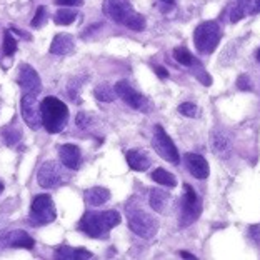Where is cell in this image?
<instances>
[{"label": "cell", "instance_id": "cell-25", "mask_svg": "<svg viewBox=\"0 0 260 260\" xmlns=\"http://www.w3.org/2000/svg\"><path fill=\"white\" fill-rule=\"evenodd\" d=\"M77 19V12L72 10V9H58L57 10V14L54 17V20L57 25H70L74 20Z\"/></svg>", "mask_w": 260, "mask_h": 260}, {"label": "cell", "instance_id": "cell-33", "mask_svg": "<svg viewBox=\"0 0 260 260\" xmlns=\"http://www.w3.org/2000/svg\"><path fill=\"white\" fill-rule=\"evenodd\" d=\"M55 4L60 7H80L84 0H55Z\"/></svg>", "mask_w": 260, "mask_h": 260}, {"label": "cell", "instance_id": "cell-17", "mask_svg": "<svg viewBox=\"0 0 260 260\" xmlns=\"http://www.w3.org/2000/svg\"><path fill=\"white\" fill-rule=\"evenodd\" d=\"M125 158H127V164H128V167L132 169V170H137V172H144V170H147L150 167V158L149 155H147L145 152H142V150H137V149H134V150H128L125 153Z\"/></svg>", "mask_w": 260, "mask_h": 260}, {"label": "cell", "instance_id": "cell-34", "mask_svg": "<svg viewBox=\"0 0 260 260\" xmlns=\"http://www.w3.org/2000/svg\"><path fill=\"white\" fill-rule=\"evenodd\" d=\"M87 123H88V120H87L85 114H79V115H77V125H80L82 128H85Z\"/></svg>", "mask_w": 260, "mask_h": 260}, {"label": "cell", "instance_id": "cell-40", "mask_svg": "<svg viewBox=\"0 0 260 260\" xmlns=\"http://www.w3.org/2000/svg\"><path fill=\"white\" fill-rule=\"evenodd\" d=\"M2 188H4V184H2V182H0V190H2Z\"/></svg>", "mask_w": 260, "mask_h": 260}, {"label": "cell", "instance_id": "cell-36", "mask_svg": "<svg viewBox=\"0 0 260 260\" xmlns=\"http://www.w3.org/2000/svg\"><path fill=\"white\" fill-rule=\"evenodd\" d=\"M180 257H184V258H195V255H192V253H188V252H180Z\"/></svg>", "mask_w": 260, "mask_h": 260}, {"label": "cell", "instance_id": "cell-19", "mask_svg": "<svg viewBox=\"0 0 260 260\" xmlns=\"http://www.w3.org/2000/svg\"><path fill=\"white\" fill-rule=\"evenodd\" d=\"M85 200L88 205L100 207L107 202V200H110V192L104 187H92L85 190Z\"/></svg>", "mask_w": 260, "mask_h": 260}, {"label": "cell", "instance_id": "cell-29", "mask_svg": "<svg viewBox=\"0 0 260 260\" xmlns=\"http://www.w3.org/2000/svg\"><path fill=\"white\" fill-rule=\"evenodd\" d=\"M20 137H22V132L19 130V127H14V128L7 127L4 130V139L9 145H15L17 142L20 140Z\"/></svg>", "mask_w": 260, "mask_h": 260}, {"label": "cell", "instance_id": "cell-8", "mask_svg": "<svg viewBox=\"0 0 260 260\" xmlns=\"http://www.w3.org/2000/svg\"><path fill=\"white\" fill-rule=\"evenodd\" d=\"M22 117L28 127L32 130H39L42 125V117H40V105L37 95L34 93H23L22 102H20Z\"/></svg>", "mask_w": 260, "mask_h": 260}, {"label": "cell", "instance_id": "cell-20", "mask_svg": "<svg viewBox=\"0 0 260 260\" xmlns=\"http://www.w3.org/2000/svg\"><path fill=\"white\" fill-rule=\"evenodd\" d=\"M149 204L150 207L155 212H162L165 207H167L169 204V200H170V195L162 190V188H150V192H149Z\"/></svg>", "mask_w": 260, "mask_h": 260}, {"label": "cell", "instance_id": "cell-21", "mask_svg": "<svg viewBox=\"0 0 260 260\" xmlns=\"http://www.w3.org/2000/svg\"><path fill=\"white\" fill-rule=\"evenodd\" d=\"M252 10V5L249 4V0H235L230 5V22L237 23Z\"/></svg>", "mask_w": 260, "mask_h": 260}, {"label": "cell", "instance_id": "cell-37", "mask_svg": "<svg viewBox=\"0 0 260 260\" xmlns=\"http://www.w3.org/2000/svg\"><path fill=\"white\" fill-rule=\"evenodd\" d=\"M253 7H255L260 12V0H253Z\"/></svg>", "mask_w": 260, "mask_h": 260}, {"label": "cell", "instance_id": "cell-22", "mask_svg": "<svg viewBox=\"0 0 260 260\" xmlns=\"http://www.w3.org/2000/svg\"><path fill=\"white\" fill-rule=\"evenodd\" d=\"M57 257L58 258H74V260H79V258H92L93 255L88 250L85 249H72V247H60L57 250Z\"/></svg>", "mask_w": 260, "mask_h": 260}, {"label": "cell", "instance_id": "cell-6", "mask_svg": "<svg viewBox=\"0 0 260 260\" xmlns=\"http://www.w3.org/2000/svg\"><path fill=\"white\" fill-rule=\"evenodd\" d=\"M152 147L164 160H167L170 164H179L180 160L179 150H177L172 139L169 137V134L165 132L162 125L155 127V132H153V139H152Z\"/></svg>", "mask_w": 260, "mask_h": 260}, {"label": "cell", "instance_id": "cell-9", "mask_svg": "<svg viewBox=\"0 0 260 260\" xmlns=\"http://www.w3.org/2000/svg\"><path fill=\"white\" fill-rule=\"evenodd\" d=\"M184 202H182V217H180V222L182 225H188L192 223L195 218L200 215V200L197 197V192L193 190L190 185H184Z\"/></svg>", "mask_w": 260, "mask_h": 260}, {"label": "cell", "instance_id": "cell-16", "mask_svg": "<svg viewBox=\"0 0 260 260\" xmlns=\"http://www.w3.org/2000/svg\"><path fill=\"white\" fill-rule=\"evenodd\" d=\"M74 37L69 34H58L50 44V54L54 55H67L74 50Z\"/></svg>", "mask_w": 260, "mask_h": 260}, {"label": "cell", "instance_id": "cell-10", "mask_svg": "<svg viewBox=\"0 0 260 260\" xmlns=\"http://www.w3.org/2000/svg\"><path fill=\"white\" fill-rule=\"evenodd\" d=\"M102 9L104 14L117 23H125L128 17L134 14V9L128 0H105Z\"/></svg>", "mask_w": 260, "mask_h": 260}, {"label": "cell", "instance_id": "cell-15", "mask_svg": "<svg viewBox=\"0 0 260 260\" xmlns=\"http://www.w3.org/2000/svg\"><path fill=\"white\" fill-rule=\"evenodd\" d=\"M210 147H212V150L222 158H227L230 155V152H232V142H230V139L223 132H220V130L212 132Z\"/></svg>", "mask_w": 260, "mask_h": 260}, {"label": "cell", "instance_id": "cell-27", "mask_svg": "<svg viewBox=\"0 0 260 260\" xmlns=\"http://www.w3.org/2000/svg\"><path fill=\"white\" fill-rule=\"evenodd\" d=\"M174 57L175 60L179 62L180 65H187V67H190V65H193V55L188 52L187 49H184V47H179V49L174 50Z\"/></svg>", "mask_w": 260, "mask_h": 260}, {"label": "cell", "instance_id": "cell-32", "mask_svg": "<svg viewBox=\"0 0 260 260\" xmlns=\"http://www.w3.org/2000/svg\"><path fill=\"white\" fill-rule=\"evenodd\" d=\"M237 87L240 90H250L252 88V84H250V79L249 75H240L239 80H237Z\"/></svg>", "mask_w": 260, "mask_h": 260}, {"label": "cell", "instance_id": "cell-2", "mask_svg": "<svg viewBox=\"0 0 260 260\" xmlns=\"http://www.w3.org/2000/svg\"><path fill=\"white\" fill-rule=\"evenodd\" d=\"M42 125L49 134H58L69 120V109L57 97H45L40 104Z\"/></svg>", "mask_w": 260, "mask_h": 260}, {"label": "cell", "instance_id": "cell-5", "mask_svg": "<svg viewBox=\"0 0 260 260\" xmlns=\"http://www.w3.org/2000/svg\"><path fill=\"white\" fill-rule=\"evenodd\" d=\"M55 220V205L50 195H37L30 207L32 225H49Z\"/></svg>", "mask_w": 260, "mask_h": 260}, {"label": "cell", "instance_id": "cell-18", "mask_svg": "<svg viewBox=\"0 0 260 260\" xmlns=\"http://www.w3.org/2000/svg\"><path fill=\"white\" fill-rule=\"evenodd\" d=\"M5 244L9 247H14V249H34L35 242L32 237H28L27 232H23V230H14L12 234L7 235V240H5Z\"/></svg>", "mask_w": 260, "mask_h": 260}, {"label": "cell", "instance_id": "cell-1", "mask_svg": "<svg viewBox=\"0 0 260 260\" xmlns=\"http://www.w3.org/2000/svg\"><path fill=\"white\" fill-rule=\"evenodd\" d=\"M120 223V214L115 210H105V212H87L80 218L79 229L88 237L102 239L105 237L114 227Z\"/></svg>", "mask_w": 260, "mask_h": 260}, {"label": "cell", "instance_id": "cell-12", "mask_svg": "<svg viewBox=\"0 0 260 260\" xmlns=\"http://www.w3.org/2000/svg\"><path fill=\"white\" fill-rule=\"evenodd\" d=\"M115 92H117V97H120L123 102H125L128 107H132V109H144L145 107V104H147V100L144 95H140V93L135 90V88L128 84L127 80H120V82H117L115 84Z\"/></svg>", "mask_w": 260, "mask_h": 260}, {"label": "cell", "instance_id": "cell-13", "mask_svg": "<svg viewBox=\"0 0 260 260\" xmlns=\"http://www.w3.org/2000/svg\"><path fill=\"white\" fill-rule=\"evenodd\" d=\"M58 155H60V160H62L65 169L77 170L80 167L82 153H80V149L77 145H74V144L60 145V149H58Z\"/></svg>", "mask_w": 260, "mask_h": 260}, {"label": "cell", "instance_id": "cell-24", "mask_svg": "<svg viewBox=\"0 0 260 260\" xmlns=\"http://www.w3.org/2000/svg\"><path fill=\"white\" fill-rule=\"evenodd\" d=\"M93 95H95L97 100H100V102H114V100L117 99V92H115V88H112L110 85L107 84H102V85H99L95 88V92H93Z\"/></svg>", "mask_w": 260, "mask_h": 260}, {"label": "cell", "instance_id": "cell-7", "mask_svg": "<svg viewBox=\"0 0 260 260\" xmlns=\"http://www.w3.org/2000/svg\"><path fill=\"white\" fill-rule=\"evenodd\" d=\"M37 180H39L40 187L55 188V187L62 185L65 182L63 169L55 160H47V162H44L42 165H40V169L37 172Z\"/></svg>", "mask_w": 260, "mask_h": 260}, {"label": "cell", "instance_id": "cell-26", "mask_svg": "<svg viewBox=\"0 0 260 260\" xmlns=\"http://www.w3.org/2000/svg\"><path fill=\"white\" fill-rule=\"evenodd\" d=\"M123 25L128 27L130 30L140 32V30H144V28H145V19H144V15H140V14H137V12H134V14L127 19V22L123 23Z\"/></svg>", "mask_w": 260, "mask_h": 260}, {"label": "cell", "instance_id": "cell-23", "mask_svg": "<svg viewBox=\"0 0 260 260\" xmlns=\"http://www.w3.org/2000/svg\"><path fill=\"white\" fill-rule=\"evenodd\" d=\"M152 179H153V182H157V184L165 185V187H175L177 185L175 175H172V174L167 172V170H164V169L153 170V172H152Z\"/></svg>", "mask_w": 260, "mask_h": 260}, {"label": "cell", "instance_id": "cell-11", "mask_svg": "<svg viewBox=\"0 0 260 260\" xmlns=\"http://www.w3.org/2000/svg\"><path fill=\"white\" fill-rule=\"evenodd\" d=\"M19 85L23 88L25 93H34V95H39L40 90H42V82H40V77L35 72V69L32 65H27V63L20 65Z\"/></svg>", "mask_w": 260, "mask_h": 260}, {"label": "cell", "instance_id": "cell-4", "mask_svg": "<svg viewBox=\"0 0 260 260\" xmlns=\"http://www.w3.org/2000/svg\"><path fill=\"white\" fill-rule=\"evenodd\" d=\"M127 220L130 230L139 235L142 239H152L157 234L158 223L150 214L140 210V209H128L127 210Z\"/></svg>", "mask_w": 260, "mask_h": 260}, {"label": "cell", "instance_id": "cell-38", "mask_svg": "<svg viewBox=\"0 0 260 260\" xmlns=\"http://www.w3.org/2000/svg\"><path fill=\"white\" fill-rule=\"evenodd\" d=\"M160 2H164V4H174L175 0H160Z\"/></svg>", "mask_w": 260, "mask_h": 260}, {"label": "cell", "instance_id": "cell-3", "mask_svg": "<svg viewBox=\"0 0 260 260\" xmlns=\"http://www.w3.org/2000/svg\"><path fill=\"white\" fill-rule=\"evenodd\" d=\"M220 35H222V32H220V27H218L217 22L209 20V22L200 23L193 32L195 47H197V50L200 54L209 55L217 49L218 42H220Z\"/></svg>", "mask_w": 260, "mask_h": 260}, {"label": "cell", "instance_id": "cell-31", "mask_svg": "<svg viewBox=\"0 0 260 260\" xmlns=\"http://www.w3.org/2000/svg\"><path fill=\"white\" fill-rule=\"evenodd\" d=\"M45 19H47V9L44 7V5H40V7L37 9V12H35V17L32 19V27L40 28L44 25Z\"/></svg>", "mask_w": 260, "mask_h": 260}, {"label": "cell", "instance_id": "cell-39", "mask_svg": "<svg viewBox=\"0 0 260 260\" xmlns=\"http://www.w3.org/2000/svg\"><path fill=\"white\" fill-rule=\"evenodd\" d=\"M257 60H258V62H260V50H258V52H257Z\"/></svg>", "mask_w": 260, "mask_h": 260}, {"label": "cell", "instance_id": "cell-14", "mask_svg": "<svg viewBox=\"0 0 260 260\" xmlns=\"http://www.w3.org/2000/svg\"><path fill=\"white\" fill-rule=\"evenodd\" d=\"M185 164H187V169L188 172H190L195 179L202 180V179H207L209 177V164H207V160L199 155V153H187L185 155Z\"/></svg>", "mask_w": 260, "mask_h": 260}, {"label": "cell", "instance_id": "cell-28", "mask_svg": "<svg viewBox=\"0 0 260 260\" xmlns=\"http://www.w3.org/2000/svg\"><path fill=\"white\" fill-rule=\"evenodd\" d=\"M2 49H4V54L5 55H14L15 52H17V40L12 37V34L10 32H5L4 35V45H2Z\"/></svg>", "mask_w": 260, "mask_h": 260}, {"label": "cell", "instance_id": "cell-30", "mask_svg": "<svg viewBox=\"0 0 260 260\" xmlns=\"http://www.w3.org/2000/svg\"><path fill=\"white\" fill-rule=\"evenodd\" d=\"M179 112L185 117H192V119L199 117V107L192 102H184L182 105H179Z\"/></svg>", "mask_w": 260, "mask_h": 260}, {"label": "cell", "instance_id": "cell-35", "mask_svg": "<svg viewBox=\"0 0 260 260\" xmlns=\"http://www.w3.org/2000/svg\"><path fill=\"white\" fill-rule=\"evenodd\" d=\"M153 70H155V74L160 77V79H167V77H169V72L164 67H157V65H155V67H153Z\"/></svg>", "mask_w": 260, "mask_h": 260}]
</instances>
